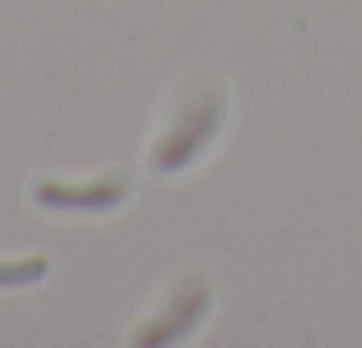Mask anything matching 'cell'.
Masks as SVG:
<instances>
[{"label":"cell","mask_w":362,"mask_h":348,"mask_svg":"<svg viewBox=\"0 0 362 348\" xmlns=\"http://www.w3.org/2000/svg\"><path fill=\"white\" fill-rule=\"evenodd\" d=\"M221 124H225V97L221 92L193 97L184 110H179L175 128H170V133L156 143V152H151L156 170H184L188 161H197V156L206 152V143L221 133Z\"/></svg>","instance_id":"6da1fadb"},{"label":"cell","mask_w":362,"mask_h":348,"mask_svg":"<svg viewBox=\"0 0 362 348\" xmlns=\"http://www.w3.org/2000/svg\"><path fill=\"white\" fill-rule=\"evenodd\" d=\"M206 307H211V289H206L202 280H188V284L175 289L170 312L156 316L147 330H138V344L147 348V344H179V340H188V335L197 330V321L206 316Z\"/></svg>","instance_id":"7a4b0ae2"},{"label":"cell","mask_w":362,"mask_h":348,"mask_svg":"<svg viewBox=\"0 0 362 348\" xmlns=\"http://www.w3.org/2000/svg\"><path fill=\"white\" fill-rule=\"evenodd\" d=\"M124 193H129V184L119 174H106V179H92V184H42L37 202L55 206V211H106Z\"/></svg>","instance_id":"3957f363"},{"label":"cell","mask_w":362,"mask_h":348,"mask_svg":"<svg viewBox=\"0 0 362 348\" xmlns=\"http://www.w3.org/2000/svg\"><path fill=\"white\" fill-rule=\"evenodd\" d=\"M46 275V257H28V261H0V289H28Z\"/></svg>","instance_id":"277c9868"}]
</instances>
